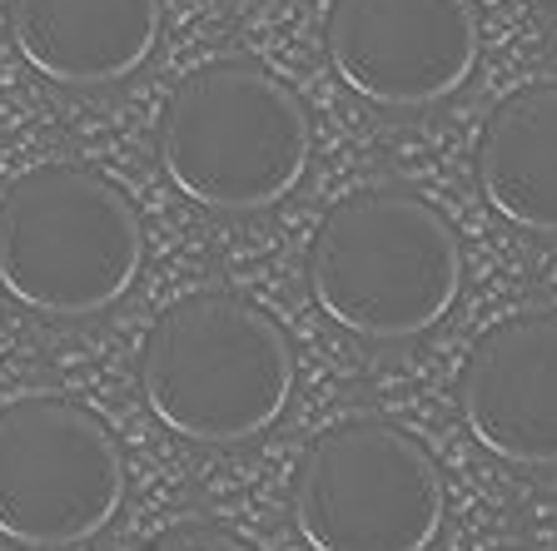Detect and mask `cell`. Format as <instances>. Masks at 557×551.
<instances>
[{"instance_id":"6da1fadb","label":"cell","mask_w":557,"mask_h":551,"mask_svg":"<svg viewBox=\"0 0 557 551\" xmlns=\"http://www.w3.org/2000/svg\"><path fill=\"white\" fill-rule=\"evenodd\" d=\"M319 313L373 343L418 338L458 303L453 224L408 189H359L324 214L304 259Z\"/></svg>"},{"instance_id":"7a4b0ae2","label":"cell","mask_w":557,"mask_h":551,"mask_svg":"<svg viewBox=\"0 0 557 551\" xmlns=\"http://www.w3.org/2000/svg\"><path fill=\"white\" fill-rule=\"evenodd\" d=\"M150 413L189 442H244L278 423L294 392L289 338L234 293H189L154 318L139 353Z\"/></svg>"},{"instance_id":"3957f363","label":"cell","mask_w":557,"mask_h":551,"mask_svg":"<svg viewBox=\"0 0 557 551\" xmlns=\"http://www.w3.org/2000/svg\"><path fill=\"white\" fill-rule=\"evenodd\" d=\"M309 110L259 65L220 60L180 80L160 115V164L185 199L220 214L269 209L304 179Z\"/></svg>"},{"instance_id":"277c9868","label":"cell","mask_w":557,"mask_h":551,"mask_svg":"<svg viewBox=\"0 0 557 551\" xmlns=\"http://www.w3.org/2000/svg\"><path fill=\"white\" fill-rule=\"evenodd\" d=\"M145 259L139 214L110 179L40 164L0 199V288L50 318H85L129 293Z\"/></svg>"},{"instance_id":"5b68a950","label":"cell","mask_w":557,"mask_h":551,"mask_svg":"<svg viewBox=\"0 0 557 551\" xmlns=\"http://www.w3.org/2000/svg\"><path fill=\"white\" fill-rule=\"evenodd\" d=\"M294 522L309 551H429L443 527V472L398 423L354 417L304 448Z\"/></svg>"},{"instance_id":"8992f818","label":"cell","mask_w":557,"mask_h":551,"mask_svg":"<svg viewBox=\"0 0 557 551\" xmlns=\"http://www.w3.org/2000/svg\"><path fill=\"white\" fill-rule=\"evenodd\" d=\"M125 458L110 427L70 398L0 408V537L30 551L90 541L120 512Z\"/></svg>"},{"instance_id":"52a82bcc","label":"cell","mask_w":557,"mask_h":551,"mask_svg":"<svg viewBox=\"0 0 557 551\" xmlns=\"http://www.w3.org/2000/svg\"><path fill=\"white\" fill-rule=\"evenodd\" d=\"M324 46L338 80L383 110H423L478 65L473 0H334Z\"/></svg>"},{"instance_id":"ba28073f","label":"cell","mask_w":557,"mask_h":551,"mask_svg":"<svg viewBox=\"0 0 557 551\" xmlns=\"http://www.w3.org/2000/svg\"><path fill=\"white\" fill-rule=\"evenodd\" d=\"M478 448L512 467H557V318L518 313L487 328L458 373Z\"/></svg>"},{"instance_id":"9c48e42d","label":"cell","mask_w":557,"mask_h":551,"mask_svg":"<svg viewBox=\"0 0 557 551\" xmlns=\"http://www.w3.org/2000/svg\"><path fill=\"white\" fill-rule=\"evenodd\" d=\"M160 0H11L21 60L55 85H115L150 60Z\"/></svg>"},{"instance_id":"30bf717a","label":"cell","mask_w":557,"mask_h":551,"mask_svg":"<svg viewBox=\"0 0 557 551\" xmlns=\"http://www.w3.org/2000/svg\"><path fill=\"white\" fill-rule=\"evenodd\" d=\"M478 189L508 224L557 234V85L518 90L487 115Z\"/></svg>"},{"instance_id":"8fae6325","label":"cell","mask_w":557,"mask_h":551,"mask_svg":"<svg viewBox=\"0 0 557 551\" xmlns=\"http://www.w3.org/2000/svg\"><path fill=\"white\" fill-rule=\"evenodd\" d=\"M139 551H255V547L239 541L234 531L214 527V522H174V527H164Z\"/></svg>"},{"instance_id":"7c38bea8","label":"cell","mask_w":557,"mask_h":551,"mask_svg":"<svg viewBox=\"0 0 557 551\" xmlns=\"http://www.w3.org/2000/svg\"><path fill=\"white\" fill-rule=\"evenodd\" d=\"M503 551H537V547H503Z\"/></svg>"}]
</instances>
